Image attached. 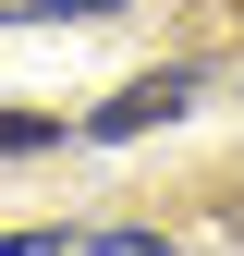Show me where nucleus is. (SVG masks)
<instances>
[{"label": "nucleus", "instance_id": "f257e3e1", "mask_svg": "<svg viewBox=\"0 0 244 256\" xmlns=\"http://www.w3.org/2000/svg\"><path fill=\"white\" fill-rule=\"evenodd\" d=\"M171 110H196V74H134L122 98H98V110H86V134H98V146H122V134H159Z\"/></svg>", "mask_w": 244, "mask_h": 256}, {"label": "nucleus", "instance_id": "f03ea898", "mask_svg": "<svg viewBox=\"0 0 244 256\" xmlns=\"http://www.w3.org/2000/svg\"><path fill=\"white\" fill-rule=\"evenodd\" d=\"M49 134H61V122H37V110H0V158H37Z\"/></svg>", "mask_w": 244, "mask_h": 256}, {"label": "nucleus", "instance_id": "7ed1b4c3", "mask_svg": "<svg viewBox=\"0 0 244 256\" xmlns=\"http://www.w3.org/2000/svg\"><path fill=\"white\" fill-rule=\"evenodd\" d=\"M86 12H122V0H24V24H86Z\"/></svg>", "mask_w": 244, "mask_h": 256}, {"label": "nucleus", "instance_id": "20e7f679", "mask_svg": "<svg viewBox=\"0 0 244 256\" xmlns=\"http://www.w3.org/2000/svg\"><path fill=\"white\" fill-rule=\"evenodd\" d=\"M86 256H171V244H159V232H98Z\"/></svg>", "mask_w": 244, "mask_h": 256}]
</instances>
